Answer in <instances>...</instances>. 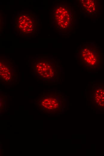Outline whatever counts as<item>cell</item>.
I'll return each instance as SVG.
<instances>
[{"label": "cell", "instance_id": "cell-1", "mask_svg": "<svg viewBox=\"0 0 104 156\" xmlns=\"http://www.w3.org/2000/svg\"><path fill=\"white\" fill-rule=\"evenodd\" d=\"M13 26L15 33L19 35L27 38L33 37L39 32V19L32 11H20L15 16Z\"/></svg>", "mask_w": 104, "mask_h": 156}, {"label": "cell", "instance_id": "cell-2", "mask_svg": "<svg viewBox=\"0 0 104 156\" xmlns=\"http://www.w3.org/2000/svg\"><path fill=\"white\" fill-rule=\"evenodd\" d=\"M91 49L90 50L85 49L81 52H82V57L87 63L92 66H96L97 62H98V58L95 50L92 52Z\"/></svg>", "mask_w": 104, "mask_h": 156}, {"label": "cell", "instance_id": "cell-3", "mask_svg": "<svg viewBox=\"0 0 104 156\" xmlns=\"http://www.w3.org/2000/svg\"><path fill=\"white\" fill-rule=\"evenodd\" d=\"M95 100L100 106H104V89H97L95 93Z\"/></svg>", "mask_w": 104, "mask_h": 156}, {"label": "cell", "instance_id": "cell-4", "mask_svg": "<svg viewBox=\"0 0 104 156\" xmlns=\"http://www.w3.org/2000/svg\"><path fill=\"white\" fill-rule=\"evenodd\" d=\"M10 78V77H8V79H9Z\"/></svg>", "mask_w": 104, "mask_h": 156}, {"label": "cell", "instance_id": "cell-5", "mask_svg": "<svg viewBox=\"0 0 104 156\" xmlns=\"http://www.w3.org/2000/svg\"><path fill=\"white\" fill-rule=\"evenodd\" d=\"M8 73L9 74H10V73H9V72H8Z\"/></svg>", "mask_w": 104, "mask_h": 156}, {"label": "cell", "instance_id": "cell-6", "mask_svg": "<svg viewBox=\"0 0 104 156\" xmlns=\"http://www.w3.org/2000/svg\"><path fill=\"white\" fill-rule=\"evenodd\" d=\"M89 11L90 12H91L92 11L91 10H90Z\"/></svg>", "mask_w": 104, "mask_h": 156}]
</instances>
